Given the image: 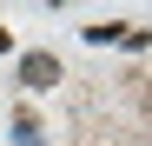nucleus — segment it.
Segmentation results:
<instances>
[{"mask_svg":"<svg viewBox=\"0 0 152 146\" xmlns=\"http://www.w3.org/2000/svg\"><path fill=\"white\" fill-rule=\"evenodd\" d=\"M20 80H27V93H46L60 80V60L53 53H27V60H20Z\"/></svg>","mask_w":152,"mask_h":146,"instance_id":"1","label":"nucleus"},{"mask_svg":"<svg viewBox=\"0 0 152 146\" xmlns=\"http://www.w3.org/2000/svg\"><path fill=\"white\" fill-rule=\"evenodd\" d=\"M86 40H93V46H106V40H126V20H93V27H86Z\"/></svg>","mask_w":152,"mask_h":146,"instance_id":"2","label":"nucleus"},{"mask_svg":"<svg viewBox=\"0 0 152 146\" xmlns=\"http://www.w3.org/2000/svg\"><path fill=\"white\" fill-rule=\"evenodd\" d=\"M13 139H20V146H46V133H40V119H33V113H20V119H13Z\"/></svg>","mask_w":152,"mask_h":146,"instance_id":"3","label":"nucleus"},{"mask_svg":"<svg viewBox=\"0 0 152 146\" xmlns=\"http://www.w3.org/2000/svg\"><path fill=\"white\" fill-rule=\"evenodd\" d=\"M7 46H13V33H7V27H0V53H7Z\"/></svg>","mask_w":152,"mask_h":146,"instance_id":"4","label":"nucleus"}]
</instances>
